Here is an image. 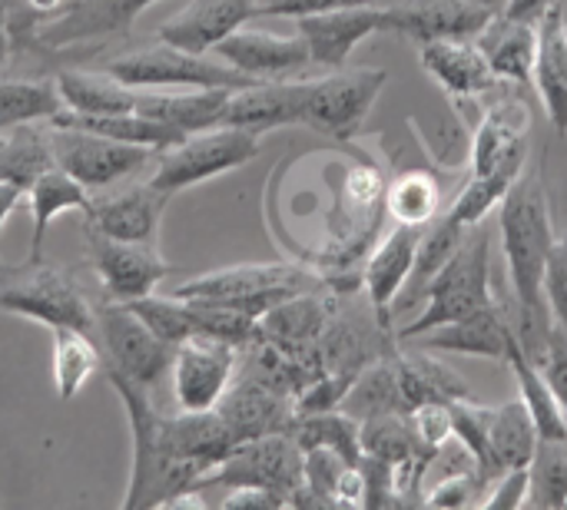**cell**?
<instances>
[{"label":"cell","instance_id":"cell-54","mask_svg":"<svg viewBox=\"0 0 567 510\" xmlns=\"http://www.w3.org/2000/svg\"><path fill=\"white\" fill-rule=\"evenodd\" d=\"M10 50H13V33H10V20H7V13L0 10V63H7Z\"/></svg>","mask_w":567,"mask_h":510},{"label":"cell","instance_id":"cell-13","mask_svg":"<svg viewBox=\"0 0 567 510\" xmlns=\"http://www.w3.org/2000/svg\"><path fill=\"white\" fill-rule=\"evenodd\" d=\"M90 242V266L100 279V289L110 302H133L150 292L173 272V266L159 256L156 242H126L103 236L86 226Z\"/></svg>","mask_w":567,"mask_h":510},{"label":"cell","instance_id":"cell-27","mask_svg":"<svg viewBox=\"0 0 567 510\" xmlns=\"http://www.w3.org/2000/svg\"><path fill=\"white\" fill-rule=\"evenodd\" d=\"M478 46L488 56V66L502 83L535 90V63H538V27L508 20L502 13L492 17V23L475 37Z\"/></svg>","mask_w":567,"mask_h":510},{"label":"cell","instance_id":"cell-6","mask_svg":"<svg viewBox=\"0 0 567 510\" xmlns=\"http://www.w3.org/2000/svg\"><path fill=\"white\" fill-rule=\"evenodd\" d=\"M103 70L133 90H243L259 83L219 56L213 60L209 53H189L163 40L113 56Z\"/></svg>","mask_w":567,"mask_h":510},{"label":"cell","instance_id":"cell-24","mask_svg":"<svg viewBox=\"0 0 567 510\" xmlns=\"http://www.w3.org/2000/svg\"><path fill=\"white\" fill-rule=\"evenodd\" d=\"M332 305L326 295L306 289L286 302H279L276 309H269L262 319H259V329L256 335L279 345L282 352L289 355H299V358H309L322 368L319 362V339L329 325V315H332Z\"/></svg>","mask_w":567,"mask_h":510},{"label":"cell","instance_id":"cell-37","mask_svg":"<svg viewBox=\"0 0 567 510\" xmlns=\"http://www.w3.org/2000/svg\"><path fill=\"white\" fill-rule=\"evenodd\" d=\"M53 355H50V378L56 388L60 402L76 398V392L96 375L103 365L100 348L93 342V332L70 329V325H53Z\"/></svg>","mask_w":567,"mask_h":510},{"label":"cell","instance_id":"cell-49","mask_svg":"<svg viewBox=\"0 0 567 510\" xmlns=\"http://www.w3.org/2000/svg\"><path fill=\"white\" fill-rule=\"evenodd\" d=\"M538 368L545 372L555 398L561 402V408L567 412V332L565 329H551V339H548V348L538 362Z\"/></svg>","mask_w":567,"mask_h":510},{"label":"cell","instance_id":"cell-23","mask_svg":"<svg viewBox=\"0 0 567 510\" xmlns=\"http://www.w3.org/2000/svg\"><path fill=\"white\" fill-rule=\"evenodd\" d=\"M169 196H163L159 189L146 183L106 192L100 199H90L86 206V226L113 236V239H126V242H156V229L163 219Z\"/></svg>","mask_w":567,"mask_h":510},{"label":"cell","instance_id":"cell-36","mask_svg":"<svg viewBox=\"0 0 567 510\" xmlns=\"http://www.w3.org/2000/svg\"><path fill=\"white\" fill-rule=\"evenodd\" d=\"M63 106L70 113H130L136 110V90L116 80L113 73H86L63 66L56 76Z\"/></svg>","mask_w":567,"mask_h":510},{"label":"cell","instance_id":"cell-2","mask_svg":"<svg viewBox=\"0 0 567 510\" xmlns=\"http://www.w3.org/2000/svg\"><path fill=\"white\" fill-rule=\"evenodd\" d=\"M110 385L120 395L133 435V468H130V485L126 498L120 501L123 510L166 508L186 491H196V485L206 478V471L186 458H176L166 448L163 438V415L150 402V388L130 382L120 372H110Z\"/></svg>","mask_w":567,"mask_h":510},{"label":"cell","instance_id":"cell-19","mask_svg":"<svg viewBox=\"0 0 567 510\" xmlns=\"http://www.w3.org/2000/svg\"><path fill=\"white\" fill-rule=\"evenodd\" d=\"M515 339H518L515 305L505 299H495L492 305L478 309L475 315L452 322V325H442V329H432L412 342L425 352H452V355H475V358L505 362Z\"/></svg>","mask_w":567,"mask_h":510},{"label":"cell","instance_id":"cell-45","mask_svg":"<svg viewBox=\"0 0 567 510\" xmlns=\"http://www.w3.org/2000/svg\"><path fill=\"white\" fill-rule=\"evenodd\" d=\"M528 504L532 508H565L567 504V441H538L528 465Z\"/></svg>","mask_w":567,"mask_h":510},{"label":"cell","instance_id":"cell-30","mask_svg":"<svg viewBox=\"0 0 567 510\" xmlns=\"http://www.w3.org/2000/svg\"><path fill=\"white\" fill-rule=\"evenodd\" d=\"M229 93L233 90H136V113L183 133H199L219 126Z\"/></svg>","mask_w":567,"mask_h":510},{"label":"cell","instance_id":"cell-20","mask_svg":"<svg viewBox=\"0 0 567 510\" xmlns=\"http://www.w3.org/2000/svg\"><path fill=\"white\" fill-rule=\"evenodd\" d=\"M528 129H532V113L518 96H505L492 103L472 139V173L485 176L495 169H525Z\"/></svg>","mask_w":567,"mask_h":510},{"label":"cell","instance_id":"cell-18","mask_svg":"<svg viewBox=\"0 0 567 510\" xmlns=\"http://www.w3.org/2000/svg\"><path fill=\"white\" fill-rule=\"evenodd\" d=\"M216 408L239 441L292 431L296 418H299L292 395L272 388L269 382H262L249 372H243V375L236 372L229 392L223 395V402Z\"/></svg>","mask_w":567,"mask_h":510},{"label":"cell","instance_id":"cell-9","mask_svg":"<svg viewBox=\"0 0 567 510\" xmlns=\"http://www.w3.org/2000/svg\"><path fill=\"white\" fill-rule=\"evenodd\" d=\"M203 488H266L282 495L289 504L302 488V448L292 431L239 441L229 458L196 485V491Z\"/></svg>","mask_w":567,"mask_h":510},{"label":"cell","instance_id":"cell-17","mask_svg":"<svg viewBox=\"0 0 567 510\" xmlns=\"http://www.w3.org/2000/svg\"><path fill=\"white\" fill-rule=\"evenodd\" d=\"M219 60L236 66L252 80H289L312 66L302 33H269V30H236L213 46Z\"/></svg>","mask_w":567,"mask_h":510},{"label":"cell","instance_id":"cell-43","mask_svg":"<svg viewBox=\"0 0 567 510\" xmlns=\"http://www.w3.org/2000/svg\"><path fill=\"white\" fill-rule=\"evenodd\" d=\"M159 339H166L169 345H179L193 335H199V309L193 299H179V295H143L126 302Z\"/></svg>","mask_w":567,"mask_h":510},{"label":"cell","instance_id":"cell-48","mask_svg":"<svg viewBox=\"0 0 567 510\" xmlns=\"http://www.w3.org/2000/svg\"><path fill=\"white\" fill-rule=\"evenodd\" d=\"M365 3H379V0H259L256 3V17H309V13H326V10H339V7H365Z\"/></svg>","mask_w":567,"mask_h":510},{"label":"cell","instance_id":"cell-26","mask_svg":"<svg viewBox=\"0 0 567 510\" xmlns=\"http://www.w3.org/2000/svg\"><path fill=\"white\" fill-rule=\"evenodd\" d=\"M419 239H422V226H402L395 222L392 232L382 236V242L372 249L362 282H365V299L389 315L395 299L402 295L409 272L415 266V252H419Z\"/></svg>","mask_w":567,"mask_h":510},{"label":"cell","instance_id":"cell-57","mask_svg":"<svg viewBox=\"0 0 567 510\" xmlns=\"http://www.w3.org/2000/svg\"><path fill=\"white\" fill-rule=\"evenodd\" d=\"M565 508H567V504H565Z\"/></svg>","mask_w":567,"mask_h":510},{"label":"cell","instance_id":"cell-39","mask_svg":"<svg viewBox=\"0 0 567 510\" xmlns=\"http://www.w3.org/2000/svg\"><path fill=\"white\" fill-rule=\"evenodd\" d=\"M518 378V392H522V402L528 405L532 418H535V428L542 438L548 441H567V412L561 408V402L555 398L545 372L525 355L522 342L515 339L512 348H508V358H505Z\"/></svg>","mask_w":567,"mask_h":510},{"label":"cell","instance_id":"cell-28","mask_svg":"<svg viewBox=\"0 0 567 510\" xmlns=\"http://www.w3.org/2000/svg\"><path fill=\"white\" fill-rule=\"evenodd\" d=\"M163 438H166V448L176 458H186V461L199 465L206 475L219 461H226L229 451L239 445V438L233 435V428L226 425L219 408L183 412L176 418H163Z\"/></svg>","mask_w":567,"mask_h":510},{"label":"cell","instance_id":"cell-21","mask_svg":"<svg viewBox=\"0 0 567 510\" xmlns=\"http://www.w3.org/2000/svg\"><path fill=\"white\" fill-rule=\"evenodd\" d=\"M419 60L452 103H472L502 83L478 40H432L419 46Z\"/></svg>","mask_w":567,"mask_h":510},{"label":"cell","instance_id":"cell-34","mask_svg":"<svg viewBox=\"0 0 567 510\" xmlns=\"http://www.w3.org/2000/svg\"><path fill=\"white\" fill-rule=\"evenodd\" d=\"M53 123L80 126V129L100 133L106 139H120V143H133V146H150V149H169L183 136H189V133H183L176 126H166L159 119H150L143 113H136V110H130V113H70V110H63Z\"/></svg>","mask_w":567,"mask_h":510},{"label":"cell","instance_id":"cell-1","mask_svg":"<svg viewBox=\"0 0 567 510\" xmlns=\"http://www.w3.org/2000/svg\"><path fill=\"white\" fill-rule=\"evenodd\" d=\"M498 232L515 289V332L525 355L538 365L555 329L551 309L545 302V272L558 242L548 186L538 169H525L502 199Z\"/></svg>","mask_w":567,"mask_h":510},{"label":"cell","instance_id":"cell-8","mask_svg":"<svg viewBox=\"0 0 567 510\" xmlns=\"http://www.w3.org/2000/svg\"><path fill=\"white\" fill-rule=\"evenodd\" d=\"M389 73L379 66H342L326 76L299 80V126L329 139H352L369 110L375 106Z\"/></svg>","mask_w":567,"mask_h":510},{"label":"cell","instance_id":"cell-42","mask_svg":"<svg viewBox=\"0 0 567 510\" xmlns=\"http://www.w3.org/2000/svg\"><path fill=\"white\" fill-rule=\"evenodd\" d=\"M385 209L402 226H429L442 209V186L425 169H409L392 179L385 192Z\"/></svg>","mask_w":567,"mask_h":510},{"label":"cell","instance_id":"cell-14","mask_svg":"<svg viewBox=\"0 0 567 510\" xmlns=\"http://www.w3.org/2000/svg\"><path fill=\"white\" fill-rule=\"evenodd\" d=\"M159 0H73L60 17L37 27L33 40L47 50H70L83 43L120 40L133 30L143 10Z\"/></svg>","mask_w":567,"mask_h":510},{"label":"cell","instance_id":"cell-50","mask_svg":"<svg viewBox=\"0 0 567 510\" xmlns=\"http://www.w3.org/2000/svg\"><path fill=\"white\" fill-rule=\"evenodd\" d=\"M528 468H512L492 481V491L485 495L488 508H525L528 504Z\"/></svg>","mask_w":567,"mask_h":510},{"label":"cell","instance_id":"cell-56","mask_svg":"<svg viewBox=\"0 0 567 510\" xmlns=\"http://www.w3.org/2000/svg\"><path fill=\"white\" fill-rule=\"evenodd\" d=\"M13 7H17V0H0V10H3V13H10Z\"/></svg>","mask_w":567,"mask_h":510},{"label":"cell","instance_id":"cell-22","mask_svg":"<svg viewBox=\"0 0 567 510\" xmlns=\"http://www.w3.org/2000/svg\"><path fill=\"white\" fill-rule=\"evenodd\" d=\"M259 0H189L179 13L159 23L156 40L189 53H213L219 40L256 17Z\"/></svg>","mask_w":567,"mask_h":510},{"label":"cell","instance_id":"cell-16","mask_svg":"<svg viewBox=\"0 0 567 510\" xmlns=\"http://www.w3.org/2000/svg\"><path fill=\"white\" fill-rule=\"evenodd\" d=\"M385 13L389 33L419 46L432 40H475L495 17L472 0H395Z\"/></svg>","mask_w":567,"mask_h":510},{"label":"cell","instance_id":"cell-5","mask_svg":"<svg viewBox=\"0 0 567 510\" xmlns=\"http://www.w3.org/2000/svg\"><path fill=\"white\" fill-rule=\"evenodd\" d=\"M262 149V133L243 126H209L183 136L176 146L159 149L150 186L163 196H176L189 186L216 179L229 169L246 166Z\"/></svg>","mask_w":567,"mask_h":510},{"label":"cell","instance_id":"cell-15","mask_svg":"<svg viewBox=\"0 0 567 510\" xmlns=\"http://www.w3.org/2000/svg\"><path fill=\"white\" fill-rule=\"evenodd\" d=\"M296 30L302 33L312 66L342 70L359 43H365L375 33H389V13L385 7L365 3V7H339L326 13H309L296 20Z\"/></svg>","mask_w":567,"mask_h":510},{"label":"cell","instance_id":"cell-41","mask_svg":"<svg viewBox=\"0 0 567 510\" xmlns=\"http://www.w3.org/2000/svg\"><path fill=\"white\" fill-rule=\"evenodd\" d=\"M296 441L302 451L309 448H329L336 455H342L349 465L362 461V435H359V421L352 415H346L342 408L332 412H312V415H299L296 428H292Z\"/></svg>","mask_w":567,"mask_h":510},{"label":"cell","instance_id":"cell-46","mask_svg":"<svg viewBox=\"0 0 567 510\" xmlns=\"http://www.w3.org/2000/svg\"><path fill=\"white\" fill-rule=\"evenodd\" d=\"M409 425H412L419 448L435 455L452 438V408L449 402H425L409 412Z\"/></svg>","mask_w":567,"mask_h":510},{"label":"cell","instance_id":"cell-31","mask_svg":"<svg viewBox=\"0 0 567 510\" xmlns=\"http://www.w3.org/2000/svg\"><path fill=\"white\" fill-rule=\"evenodd\" d=\"M485 425H488V448H492V468L495 478L512 468H528L538 451V428L528 412V405L518 398L505 405H485Z\"/></svg>","mask_w":567,"mask_h":510},{"label":"cell","instance_id":"cell-10","mask_svg":"<svg viewBox=\"0 0 567 510\" xmlns=\"http://www.w3.org/2000/svg\"><path fill=\"white\" fill-rule=\"evenodd\" d=\"M50 139H53V166L80 179L90 192L130 179L133 173L156 163L159 156V149L106 139L100 133L80 126H60V123H50Z\"/></svg>","mask_w":567,"mask_h":510},{"label":"cell","instance_id":"cell-53","mask_svg":"<svg viewBox=\"0 0 567 510\" xmlns=\"http://www.w3.org/2000/svg\"><path fill=\"white\" fill-rule=\"evenodd\" d=\"M23 186H17V183H10V179H0V232H3V226H7V219L13 216V209L20 206V199H23Z\"/></svg>","mask_w":567,"mask_h":510},{"label":"cell","instance_id":"cell-51","mask_svg":"<svg viewBox=\"0 0 567 510\" xmlns=\"http://www.w3.org/2000/svg\"><path fill=\"white\" fill-rule=\"evenodd\" d=\"M286 498L266 488H229L223 508H282Z\"/></svg>","mask_w":567,"mask_h":510},{"label":"cell","instance_id":"cell-38","mask_svg":"<svg viewBox=\"0 0 567 510\" xmlns=\"http://www.w3.org/2000/svg\"><path fill=\"white\" fill-rule=\"evenodd\" d=\"M63 110L56 80L0 76V133L23 123H53Z\"/></svg>","mask_w":567,"mask_h":510},{"label":"cell","instance_id":"cell-29","mask_svg":"<svg viewBox=\"0 0 567 510\" xmlns=\"http://www.w3.org/2000/svg\"><path fill=\"white\" fill-rule=\"evenodd\" d=\"M535 93L545 103V113L558 133H567V17L565 0L538 23V63H535Z\"/></svg>","mask_w":567,"mask_h":510},{"label":"cell","instance_id":"cell-33","mask_svg":"<svg viewBox=\"0 0 567 510\" xmlns=\"http://www.w3.org/2000/svg\"><path fill=\"white\" fill-rule=\"evenodd\" d=\"M468 226H462L458 219H452L449 212H439L425 229H422V239H419V252H415V266L409 272V282L402 289V302L399 309H409L415 302L425 299V289L429 282L445 269V262L462 249V242L468 239Z\"/></svg>","mask_w":567,"mask_h":510},{"label":"cell","instance_id":"cell-32","mask_svg":"<svg viewBox=\"0 0 567 510\" xmlns=\"http://www.w3.org/2000/svg\"><path fill=\"white\" fill-rule=\"evenodd\" d=\"M395 355L375 358L372 365H365L359 372V378L349 385V392L339 405L346 415H352L355 421H369L379 415H409V398L402 388Z\"/></svg>","mask_w":567,"mask_h":510},{"label":"cell","instance_id":"cell-47","mask_svg":"<svg viewBox=\"0 0 567 510\" xmlns=\"http://www.w3.org/2000/svg\"><path fill=\"white\" fill-rule=\"evenodd\" d=\"M545 302L551 309V319L558 329L567 332V229L558 236L551 259H548V272H545Z\"/></svg>","mask_w":567,"mask_h":510},{"label":"cell","instance_id":"cell-35","mask_svg":"<svg viewBox=\"0 0 567 510\" xmlns=\"http://www.w3.org/2000/svg\"><path fill=\"white\" fill-rule=\"evenodd\" d=\"M27 192H30V212H33V236H30L27 259H43V239H47L50 222L60 212H70V209L86 212V206H90L93 196H90V189L80 179H73L70 173H63L60 166L47 169Z\"/></svg>","mask_w":567,"mask_h":510},{"label":"cell","instance_id":"cell-12","mask_svg":"<svg viewBox=\"0 0 567 510\" xmlns=\"http://www.w3.org/2000/svg\"><path fill=\"white\" fill-rule=\"evenodd\" d=\"M243 348L223 339L193 335L176 345L173 355V395L183 412H209L229 392L239 372Z\"/></svg>","mask_w":567,"mask_h":510},{"label":"cell","instance_id":"cell-25","mask_svg":"<svg viewBox=\"0 0 567 510\" xmlns=\"http://www.w3.org/2000/svg\"><path fill=\"white\" fill-rule=\"evenodd\" d=\"M219 126H243L252 133L299 126V80H259L252 86L233 90Z\"/></svg>","mask_w":567,"mask_h":510},{"label":"cell","instance_id":"cell-52","mask_svg":"<svg viewBox=\"0 0 567 510\" xmlns=\"http://www.w3.org/2000/svg\"><path fill=\"white\" fill-rule=\"evenodd\" d=\"M558 0H508L505 7H502V17H508V20H522V23H542L548 13H551V7H555Z\"/></svg>","mask_w":567,"mask_h":510},{"label":"cell","instance_id":"cell-4","mask_svg":"<svg viewBox=\"0 0 567 510\" xmlns=\"http://www.w3.org/2000/svg\"><path fill=\"white\" fill-rule=\"evenodd\" d=\"M0 312L43 322L47 329H96V309L76 285V279L43 259H27L20 266L0 269Z\"/></svg>","mask_w":567,"mask_h":510},{"label":"cell","instance_id":"cell-11","mask_svg":"<svg viewBox=\"0 0 567 510\" xmlns=\"http://www.w3.org/2000/svg\"><path fill=\"white\" fill-rule=\"evenodd\" d=\"M106 352V368L126 375L130 382L153 388L173 368L176 345L159 339L126 302H110L96 309V329Z\"/></svg>","mask_w":567,"mask_h":510},{"label":"cell","instance_id":"cell-44","mask_svg":"<svg viewBox=\"0 0 567 510\" xmlns=\"http://www.w3.org/2000/svg\"><path fill=\"white\" fill-rule=\"evenodd\" d=\"M522 173L525 169H495V173H485V176H475L472 173V179L462 186V192L455 196V202L445 212L452 219H458L462 226H468V229L472 226H482L485 216L502 206V199L508 196V189L518 183Z\"/></svg>","mask_w":567,"mask_h":510},{"label":"cell","instance_id":"cell-3","mask_svg":"<svg viewBox=\"0 0 567 510\" xmlns=\"http://www.w3.org/2000/svg\"><path fill=\"white\" fill-rule=\"evenodd\" d=\"M422 302H425V309L405 329H399V342H412L432 329L462 322L495 302V295H492V239L482 226H472L462 249L429 282Z\"/></svg>","mask_w":567,"mask_h":510},{"label":"cell","instance_id":"cell-40","mask_svg":"<svg viewBox=\"0 0 567 510\" xmlns=\"http://www.w3.org/2000/svg\"><path fill=\"white\" fill-rule=\"evenodd\" d=\"M47 169H53L50 126L23 123L17 129H7V139L0 143V179L30 189Z\"/></svg>","mask_w":567,"mask_h":510},{"label":"cell","instance_id":"cell-7","mask_svg":"<svg viewBox=\"0 0 567 510\" xmlns=\"http://www.w3.org/2000/svg\"><path fill=\"white\" fill-rule=\"evenodd\" d=\"M312 285L316 282L296 266L246 262V266H229V269H216L199 279H189V282L176 285L173 295L226 305V309H236L259 322L269 309H276L279 302H286Z\"/></svg>","mask_w":567,"mask_h":510},{"label":"cell","instance_id":"cell-55","mask_svg":"<svg viewBox=\"0 0 567 510\" xmlns=\"http://www.w3.org/2000/svg\"><path fill=\"white\" fill-rule=\"evenodd\" d=\"M472 3H478V7H485V10H492V13H502V7H505L508 0H472Z\"/></svg>","mask_w":567,"mask_h":510}]
</instances>
